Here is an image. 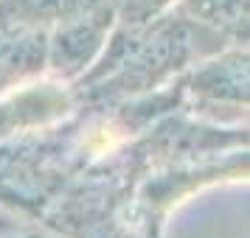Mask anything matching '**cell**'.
Here are the masks:
<instances>
[{
  "mask_svg": "<svg viewBox=\"0 0 250 238\" xmlns=\"http://www.w3.org/2000/svg\"><path fill=\"white\" fill-rule=\"evenodd\" d=\"M138 135L124 104H79L62 121L37 126L0 143V204L28 219L45 207L115 137Z\"/></svg>",
  "mask_w": 250,
  "mask_h": 238,
  "instance_id": "cell-1",
  "label": "cell"
},
{
  "mask_svg": "<svg viewBox=\"0 0 250 238\" xmlns=\"http://www.w3.org/2000/svg\"><path fill=\"white\" fill-rule=\"evenodd\" d=\"M225 48H230V39L219 28L174 6L138 28L115 23L99 59L70 90L76 104L113 107L166 87Z\"/></svg>",
  "mask_w": 250,
  "mask_h": 238,
  "instance_id": "cell-2",
  "label": "cell"
},
{
  "mask_svg": "<svg viewBox=\"0 0 250 238\" xmlns=\"http://www.w3.org/2000/svg\"><path fill=\"white\" fill-rule=\"evenodd\" d=\"M118 20V3H104L87 14L65 20L51 28L48 39V73L51 79L73 84L99 59Z\"/></svg>",
  "mask_w": 250,
  "mask_h": 238,
  "instance_id": "cell-3",
  "label": "cell"
},
{
  "mask_svg": "<svg viewBox=\"0 0 250 238\" xmlns=\"http://www.w3.org/2000/svg\"><path fill=\"white\" fill-rule=\"evenodd\" d=\"M197 107H250V48L230 45L180 76Z\"/></svg>",
  "mask_w": 250,
  "mask_h": 238,
  "instance_id": "cell-4",
  "label": "cell"
},
{
  "mask_svg": "<svg viewBox=\"0 0 250 238\" xmlns=\"http://www.w3.org/2000/svg\"><path fill=\"white\" fill-rule=\"evenodd\" d=\"M51 28L14 17L0 3V95L48 73Z\"/></svg>",
  "mask_w": 250,
  "mask_h": 238,
  "instance_id": "cell-5",
  "label": "cell"
},
{
  "mask_svg": "<svg viewBox=\"0 0 250 238\" xmlns=\"http://www.w3.org/2000/svg\"><path fill=\"white\" fill-rule=\"evenodd\" d=\"M76 107V95L65 81L40 79L23 84L20 90L0 95V143L20 132L62 121Z\"/></svg>",
  "mask_w": 250,
  "mask_h": 238,
  "instance_id": "cell-6",
  "label": "cell"
},
{
  "mask_svg": "<svg viewBox=\"0 0 250 238\" xmlns=\"http://www.w3.org/2000/svg\"><path fill=\"white\" fill-rule=\"evenodd\" d=\"M180 0H118V25H146L152 20H158L160 14L171 12Z\"/></svg>",
  "mask_w": 250,
  "mask_h": 238,
  "instance_id": "cell-7",
  "label": "cell"
}]
</instances>
